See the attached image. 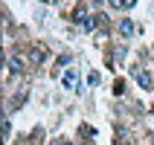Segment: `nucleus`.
<instances>
[{
    "label": "nucleus",
    "instance_id": "nucleus-7",
    "mask_svg": "<svg viewBox=\"0 0 154 145\" xmlns=\"http://www.w3.org/2000/svg\"><path fill=\"white\" fill-rule=\"evenodd\" d=\"M108 6L111 9H134V0H125V3H116V0H113V3H108Z\"/></svg>",
    "mask_w": 154,
    "mask_h": 145
},
{
    "label": "nucleus",
    "instance_id": "nucleus-5",
    "mask_svg": "<svg viewBox=\"0 0 154 145\" xmlns=\"http://www.w3.org/2000/svg\"><path fill=\"white\" fill-rule=\"evenodd\" d=\"M61 84L67 87V90H70V87H76V73H73V70H70V73H64V78H61Z\"/></svg>",
    "mask_w": 154,
    "mask_h": 145
},
{
    "label": "nucleus",
    "instance_id": "nucleus-8",
    "mask_svg": "<svg viewBox=\"0 0 154 145\" xmlns=\"http://www.w3.org/2000/svg\"><path fill=\"white\" fill-rule=\"evenodd\" d=\"M82 137H87V139H96V131L90 128V125H82Z\"/></svg>",
    "mask_w": 154,
    "mask_h": 145
},
{
    "label": "nucleus",
    "instance_id": "nucleus-3",
    "mask_svg": "<svg viewBox=\"0 0 154 145\" xmlns=\"http://www.w3.org/2000/svg\"><path fill=\"white\" fill-rule=\"evenodd\" d=\"M73 20H76L79 26H85L87 20H90V15H87V6H79L76 12H73Z\"/></svg>",
    "mask_w": 154,
    "mask_h": 145
},
{
    "label": "nucleus",
    "instance_id": "nucleus-9",
    "mask_svg": "<svg viewBox=\"0 0 154 145\" xmlns=\"http://www.w3.org/2000/svg\"><path fill=\"white\" fill-rule=\"evenodd\" d=\"M116 145H134L128 137H125V128H119V139H116Z\"/></svg>",
    "mask_w": 154,
    "mask_h": 145
},
{
    "label": "nucleus",
    "instance_id": "nucleus-4",
    "mask_svg": "<svg viewBox=\"0 0 154 145\" xmlns=\"http://www.w3.org/2000/svg\"><path fill=\"white\" fill-rule=\"evenodd\" d=\"M134 32H137V26L131 23V20H119V35L122 38H131Z\"/></svg>",
    "mask_w": 154,
    "mask_h": 145
},
{
    "label": "nucleus",
    "instance_id": "nucleus-11",
    "mask_svg": "<svg viewBox=\"0 0 154 145\" xmlns=\"http://www.w3.org/2000/svg\"><path fill=\"white\" fill-rule=\"evenodd\" d=\"M61 145H73V142H61Z\"/></svg>",
    "mask_w": 154,
    "mask_h": 145
},
{
    "label": "nucleus",
    "instance_id": "nucleus-10",
    "mask_svg": "<svg viewBox=\"0 0 154 145\" xmlns=\"http://www.w3.org/2000/svg\"><path fill=\"white\" fill-rule=\"evenodd\" d=\"M9 134H12V125H9V119H3V137L9 139Z\"/></svg>",
    "mask_w": 154,
    "mask_h": 145
},
{
    "label": "nucleus",
    "instance_id": "nucleus-6",
    "mask_svg": "<svg viewBox=\"0 0 154 145\" xmlns=\"http://www.w3.org/2000/svg\"><path fill=\"white\" fill-rule=\"evenodd\" d=\"M6 64H9V70H12V73H20V70H23V64H20L17 58H9Z\"/></svg>",
    "mask_w": 154,
    "mask_h": 145
},
{
    "label": "nucleus",
    "instance_id": "nucleus-1",
    "mask_svg": "<svg viewBox=\"0 0 154 145\" xmlns=\"http://www.w3.org/2000/svg\"><path fill=\"white\" fill-rule=\"evenodd\" d=\"M131 76H137L140 87H146V90H151V84H154V81H151V76H148V73H146L143 67H137V64H134V67H131Z\"/></svg>",
    "mask_w": 154,
    "mask_h": 145
},
{
    "label": "nucleus",
    "instance_id": "nucleus-2",
    "mask_svg": "<svg viewBox=\"0 0 154 145\" xmlns=\"http://www.w3.org/2000/svg\"><path fill=\"white\" fill-rule=\"evenodd\" d=\"M29 58H32V64H44V61H47V50H44V47H32Z\"/></svg>",
    "mask_w": 154,
    "mask_h": 145
}]
</instances>
